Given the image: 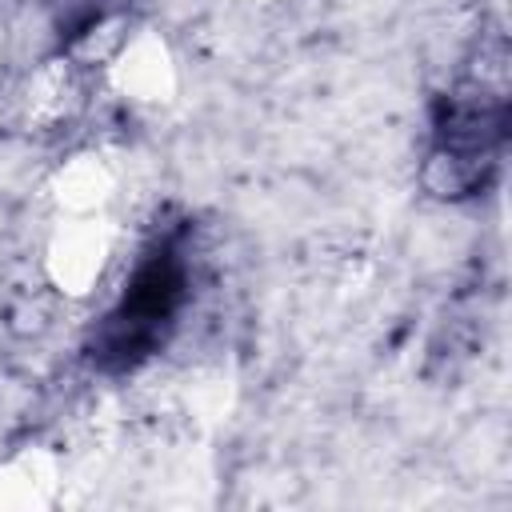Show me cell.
Returning a JSON list of instances; mask_svg holds the SVG:
<instances>
[{
	"instance_id": "3957f363",
	"label": "cell",
	"mask_w": 512,
	"mask_h": 512,
	"mask_svg": "<svg viewBox=\"0 0 512 512\" xmlns=\"http://www.w3.org/2000/svg\"><path fill=\"white\" fill-rule=\"evenodd\" d=\"M128 0H48V16H52V32L68 44L88 36L96 24H104L112 12H120Z\"/></svg>"
},
{
	"instance_id": "6da1fadb",
	"label": "cell",
	"mask_w": 512,
	"mask_h": 512,
	"mask_svg": "<svg viewBox=\"0 0 512 512\" xmlns=\"http://www.w3.org/2000/svg\"><path fill=\"white\" fill-rule=\"evenodd\" d=\"M508 60V36L492 24L480 32L460 76L436 96L424 156V184L432 196L476 200L496 184L512 124Z\"/></svg>"
},
{
	"instance_id": "7a4b0ae2",
	"label": "cell",
	"mask_w": 512,
	"mask_h": 512,
	"mask_svg": "<svg viewBox=\"0 0 512 512\" xmlns=\"http://www.w3.org/2000/svg\"><path fill=\"white\" fill-rule=\"evenodd\" d=\"M188 224L160 228L140 252L132 276L124 280L120 300L92 328L84 356L104 376H124L148 364L172 336L176 316L188 304Z\"/></svg>"
}]
</instances>
